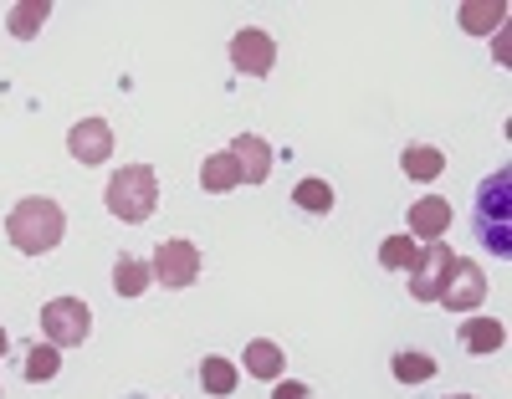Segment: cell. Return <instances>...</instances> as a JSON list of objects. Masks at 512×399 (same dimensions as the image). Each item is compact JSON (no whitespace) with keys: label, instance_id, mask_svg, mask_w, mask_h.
Masks as SVG:
<instances>
[{"label":"cell","instance_id":"obj_19","mask_svg":"<svg viewBox=\"0 0 512 399\" xmlns=\"http://www.w3.org/2000/svg\"><path fill=\"white\" fill-rule=\"evenodd\" d=\"M415 256H420V246L410 236H384L379 241V266H384V272H410Z\"/></svg>","mask_w":512,"mask_h":399},{"label":"cell","instance_id":"obj_11","mask_svg":"<svg viewBox=\"0 0 512 399\" xmlns=\"http://www.w3.org/2000/svg\"><path fill=\"white\" fill-rule=\"evenodd\" d=\"M200 185H205L210 195H226V190H236V185H241V164H236V154H231V149L210 154V159L200 164Z\"/></svg>","mask_w":512,"mask_h":399},{"label":"cell","instance_id":"obj_16","mask_svg":"<svg viewBox=\"0 0 512 399\" xmlns=\"http://www.w3.org/2000/svg\"><path fill=\"white\" fill-rule=\"evenodd\" d=\"M241 364H246V374H251V379H277L287 359H282V348H277L272 338H251V343H246V359H241Z\"/></svg>","mask_w":512,"mask_h":399},{"label":"cell","instance_id":"obj_9","mask_svg":"<svg viewBox=\"0 0 512 399\" xmlns=\"http://www.w3.org/2000/svg\"><path fill=\"white\" fill-rule=\"evenodd\" d=\"M231 154H236V164H241V180H246V185H262L267 174H272V144L256 139V133H241V139H231Z\"/></svg>","mask_w":512,"mask_h":399},{"label":"cell","instance_id":"obj_15","mask_svg":"<svg viewBox=\"0 0 512 399\" xmlns=\"http://www.w3.org/2000/svg\"><path fill=\"white\" fill-rule=\"evenodd\" d=\"M149 287H154V272H149V261L118 256V266H113V292H118V297H144Z\"/></svg>","mask_w":512,"mask_h":399},{"label":"cell","instance_id":"obj_25","mask_svg":"<svg viewBox=\"0 0 512 399\" xmlns=\"http://www.w3.org/2000/svg\"><path fill=\"white\" fill-rule=\"evenodd\" d=\"M451 399H477V394H451Z\"/></svg>","mask_w":512,"mask_h":399},{"label":"cell","instance_id":"obj_17","mask_svg":"<svg viewBox=\"0 0 512 399\" xmlns=\"http://www.w3.org/2000/svg\"><path fill=\"white\" fill-rule=\"evenodd\" d=\"M236 384H241V374H236V364L231 359H221V353H210V359L200 364V389L205 394H236Z\"/></svg>","mask_w":512,"mask_h":399},{"label":"cell","instance_id":"obj_12","mask_svg":"<svg viewBox=\"0 0 512 399\" xmlns=\"http://www.w3.org/2000/svg\"><path fill=\"white\" fill-rule=\"evenodd\" d=\"M456 16H461V26L472 31V36H492L507 21V0H466Z\"/></svg>","mask_w":512,"mask_h":399},{"label":"cell","instance_id":"obj_23","mask_svg":"<svg viewBox=\"0 0 512 399\" xmlns=\"http://www.w3.org/2000/svg\"><path fill=\"white\" fill-rule=\"evenodd\" d=\"M272 399H308V384L287 379V384H277V389H272Z\"/></svg>","mask_w":512,"mask_h":399},{"label":"cell","instance_id":"obj_24","mask_svg":"<svg viewBox=\"0 0 512 399\" xmlns=\"http://www.w3.org/2000/svg\"><path fill=\"white\" fill-rule=\"evenodd\" d=\"M6 348H11V338H6V328H0V359H6Z\"/></svg>","mask_w":512,"mask_h":399},{"label":"cell","instance_id":"obj_10","mask_svg":"<svg viewBox=\"0 0 512 399\" xmlns=\"http://www.w3.org/2000/svg\"><path fill=\"white\" fill-rule=\"evenodd\" d=\"M410 231H415L420 241H441V236L451 231V200H441V195L415 200V205H410Z\"/></svg>","mask_w":512,"mask_h":399},{"label":"cell","instance_id":"obj_14","mask_svg":"<svg viewBox=\"0 0 512 399\" xmlns=\"http://www.w3.org/2000/svg\"><path fill=\"white\" fill-rule=\"evenodd\" d=\"M400 169L410 174V180H436V174H446V154L436 144H405Z\"/></svg>","mask_w":512,"mask_h":399},{"label":"cell","instance_id":"obj_21","mask_svg":"<svg viewBox=\"0 0 512 399\" xmlns=\"http://www.w3.org/2000/svg\"><path fill=\"white\" fill-rule=\"evenodd\" d=\"M57 369H62V353H57L52 343H36V348L26 353V379H31V384L57 379Z\"/></svg>","mask_w":512,"mask_h":399},{"label":"cell","instance_id":"obj_3","mask_svg":"<svg viewBox=\"0 0 512 399\" xmlns=\"http://www.w3.org/2000/svg\"><path fill=\"white\" fill-rule=\"evenodd\" d=\"M41 333H47L52 348H77V343H88V333H93L88 302H82V297H52L47 307H41Z\"/></svg>","mask_w":512,"mask_h":399},{"label":"cell","instance_id":"obj_5","mask_svg":"<svg viewBox=\"0 0 512 399\" xmlns=\"http://www.w3.org/2000/svg\"><path fill=\"white\" fill-rule=\"evenodd\" d=\"M451 246L446 241H425L415 266H410V297L415 302H441V287H446V272H451Z\"/></svg>","mask_w":512,"mask_h":399},{"label":"cell","instance_id":"obj_20","mask_svg":"<svg viewBox=\"0 0 512 399\" xmlns=\"http://www.w3.org/2000/svg\"><path fill=\"white\" fill-rule=\"evenodd\" d=\"M436 369H441V364L431 359V353H410V348L395 353V379H400V384H425V379H436Z\"/></svg>","mask_w":512,"mask_h":399},{"label":"cell","instance_id":"obj_8","mask_svg":"<svg viewBox=\"0 0 512 399\" xmlns=\"http://www.w3.org/2000/svg\"><path fill=\"white\" fill-rule=\"evenodd\" d=\"M67 154H72L77 164H108V159H113V128H108V118H82V123H72Z\"/></svg>","mask_w":512,"mask_h":399},{"label":"cell","instance_id":"obj_13","mask_svg":"<svg viewBox=\"0 0 512 399\" xmlns=\"http://www.w3.org/2000/svg\"><path fill=\"white\" fill-rule=\"evenodd\" d=\"M507 343V328L497 318H466L461 323V348L466 353H497Z\"/></svg>","mask_w":512,"mask_h":399},{"label":"cell","instance_id":"obj_18","mask_svg":"<svg viewBox=\"0 0 512 399\" xmlns=\"http://www.w3.org/2000/svg\"><path fill=\"white\" fill-rule=\"evenodd\" d=\"M52 16V0H16L11 6V16H6V26H11V36H36L41 31V21Z\"/></svg>","mask_w":512,"mask_h":399},{"label":"cell","instance_id":"obj_6","mask_svg":"<svg viewBox=\"0 0 512 399\" xmlns=\"http://www.w3.org/2000/svg\"><path fill=\"white\" fill-rule=\"evenodd\" d=\"M487 297V272L477 261H451V272H446V287H441V302L451 307V313H477Z\"/></svg>","mask_w":512,"mask_h":399},{"label":"cell","instance_id":"obj_1","mask_svg":"<svg viewBox=\"0 0 512 399\" xmlns=\"http://www.w3.org/2000/svg\"><path fill=\"white\" fill-rule=\"evenodd\" d=\"M6 236H11V246H16L21 256H47V251H57L62 236H67V215H62V205L47 200V195H26V200H16V210L6 215Z\"/></svg>","mask_w":512,"mask_h":399},{"label":"cell","instance_id":"obj_4","mask_svg":"<svg viewBox=\"0 0 512 399\" xmlns=\"http://www.w3.org/2000/svg\"><path fill=\"white\" fill-rule=\"evenodd\" d=\"M149 272H154V282L169 287V292H180V287L200 282V246H195L190 236L159 241V251H154V261H149Z\"/></svg>","mask_w":512,"mask_h":399},{"label":"cell","instance_id":"obj_7","mask_svg":"<svg viewBox=\"0 0 512 399\" xmlns=\"http://www.w3.org/2000/svg\"><path fill=\"white\" fill-rule=\"evenodd\" d=\"M231 67L246 72V77H267V72L277 67V41H272L267 31H256V26L236 31V36H231Z\"/></svg>","mask_w":512,"mask_h":399},{"label":"cell","instance_id":"obj_2","mask_svg":"<svg viewBox=\"0 0 512 399\" xmlns=\"http://www.w3.org/2000/svg\"><path fill=\"white\" fill-rule=\"evenodd\" d=\"M103 200H108V210H113L118 220L139 226V220H149L154 205H159V174H154L149 164H123L113 180H108Z\"/></svg>","mask_w":512,"mask_h":399},{"label":"cell","instance_id":"obj_22","mask_svg":"<svg viewBox=\"0 0 512 399\" xmlns=\"http://www.w3.org/2000/svg\"><path fill=\"white\" fill-rule=\"evenodd\" d=\"M292 200L303 205L308 215H328V210H333V185H328V180H303V185L292 190Z\"/></svg>","mask_w":512,"mask_h":399}]
</instances>
